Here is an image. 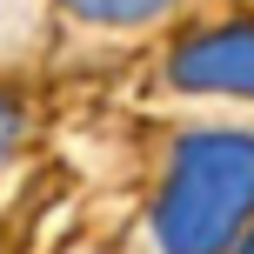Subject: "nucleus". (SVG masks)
Returning a JSON list of instances; mask_svg holds the SVG:
<instances>
[{"label":"nucleus","mask_w":254,"mask_h":254,"mask_svg":"<svg viewBox=\"0 0 254 254\" xmlns=\"http://www.w3.org/2000/svg\"><path fill=\"white\" fill-rule=\"evenodd\" d=\"M13 140H20V107H13L7 94H0V161L13 154Z\"/></svg>","instance_id":"nucleus-4"},{"label":"nucleus","mask_w":254,"mask_h":254,"mask_svg":"<svg viewBox=\"0 0 254 254\" xmlns=\"http://www.w3.org/2000/svg\"><path fill=\"white\" fill-rule=\"evenodd\" d=\"M174 87L188 94H248L254 101V27H207L174 54Z\"/></svg>","instance_id":"nucleus-2"},{"label":"nucleus","mask_w":254,"mask_h":254,"mask_svg":"<svg viewBox=\"0 0 254 254\" xmlns=\"http://www.w3.org/2000/svg\"><path fill=\"white\" fill-rule=\"evenodd\" d=\"M61 7L94 27H134V20H154L161 7H174V0H61Z\"/></svg>","instance_id":"nucleus-3"},{"label":"nucleus","mask_w":254,"mask_h":254,"mask_svg":"<svg viewBox=\"0 0 254 254\" xmlns=\"http://www.w3.org/2000/svg\"><path fill=\"white\" fill-rule=\"evenodd\" d=\"M241 254H254V234H248V248H241Z\"/></svg>","instance_id":"nucleus-5"},{"label":"nucleus","mask_w":254,"mask_h":254,"mask_svg":"<svg viewBox=\"0 0 254 254\" xmlns=\"http://www.w3.org/2000/svg\"><path fill=\"white\" fill-rule=\"evenodd\" d=\"M254 214V134H188L154 207L161 254H228Z\"/></svg>","instance_id":"nucleus-1"}]
</instances>
